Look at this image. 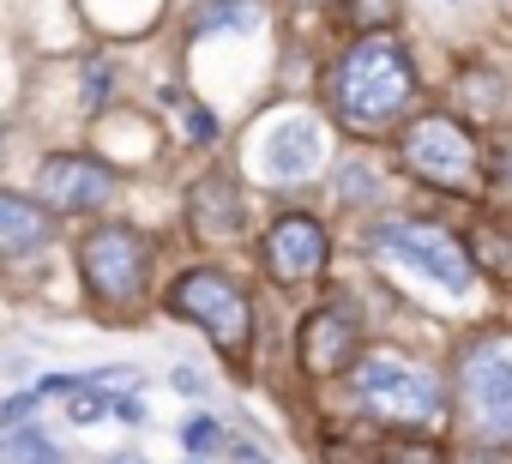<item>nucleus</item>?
Segmentation results:
<instances>
[{
    "label": "nucleus",
    "mask_w": 512,
    "mask_h": 464,
    "mask_svg": "<svg viewBox=\"0 0 512 464\" xmlns=\"http://www.w3.org/2000/svg\"><path fill=\"white\" fill-rule=\"evenodd\" d=\"M37 181H43V199L55 211H97L115 199V169L97 157H49Z\"/></svg>",
    "instance_id": "nucleus-10"
},
{
    "label": "nucleus",
    "mask_w": 512,
    "mask_h": 464,
    "mask_svg": "<svg viewBox=\"0 0 512 464\" xmlns=\"http://www.w3.org/2000/svg\"><path fill=\"white\" fill-rule=\"evenodd\" d=\"M169 308H175L181 320H193L229 362L247 356V344H253V308H247V290H241L229 272H217V266L181 272L175 290H169Z\"/></svg>",
    "instance_id": "nucleus-4"
},
{
    "label": "nucleus",
    "mask_w": 512,
    "mask_h": 464,
    "mask_svg": "<svg viewBox=\"0 0 512 464\" xmlns=\"http://www.w3.org/2000/svg\"><path fill=\"white\" fill-rule=\"evenodd\" d=\"M163 103H175V109H187V133H193L199 145H205V139H217V121H211V115H205L199 103H187L181 91H163Z\"/></svg>",
    "instance_id": "nucleus-19"
},
{
    "label": "nucleus",
    "mask_w": 512,
    "mask_h": 464,
    "mask_svg": "<svg viewBox=\"0 0 512 464\" xmlns=\"http://www.w3.org/2000/svg\"><path fill=\"white\" fill-rule=\"evenodd\" d=\"M470 260H476L488 278L512 284V229H500V223H476V229H470Z\"/></svg>",
    "instance_id": "nucleus-14"
},
{
    "label": "nucleus",
    "mask_w": 512,
    "mask_h": 464,
    "mask_svg": "<svg viewBox=\"0 0 512 464\" xmlns=\"http://www.w3.org/2000/svg\"><path fill=\"white\" fill-rule=\"evenodd\" d=\"M386 187H380V175H374V163H344V175H338V199L344 205H374Z\"/></svg>",
    "instance_id": "nucleus-15"
},
{
    "label": "nucleus",
    "mask_w": 512,
    "mask_h": 464,
    "mask_svg": "<svg viewBox=\"0 0 512 464\" xmlns=\"http://www.w3.org/2000/svg\"><path fill=\"white\" fill-rule=\"evenodd\" d=\"M181 440H187V452H217V446H223V428H217L211 416H193V422L181 428Z\"/></svg>",
    "instance_id": "nucleus-20"
},
{
    "label": "nucleus",
    "mask_w": 512,
    "mask_h": 464,
    "mask_svg": "<svg viewBox=\"0 0 512 464\" xmlns=\"http://www.w3.org/2000/svg\"><path fill=\"white\" fill-rule=\"evenodd\" d=\"M398 157L416 181H428L440 193H476L482 187V151H476V133L458 115L410 121V133L398 139Z\"/></svg>",
    "instance_id": "nucleus-5"
},
{
    "label": "nucleus",
    "mask_w": 512,
    "mask_h": 464,
    "mask_svg": "<svg viewBox=\"0 0 512 464\" xmlns=\"http://www.w3.org/2000/svg\"><path fill=\"white\" fill-rule=\"evenodd\" d=\"M115 464H139V458H115Z\"/></svg>",
    "instance_id": "nucleus-27"
},
{
    "label": "nucleus",
    "mask_w": 512,
    "mask_h": 464,
    "mask_svg": "<svg viewBox=\"0 0 512 464\" xmlns=\"http://www.w3.org/2000/svg\"><path fill=\"white\" fill-rule=\"evenodd\" d=\"M458 464H512V458H500V452H470V458H458Z\"/></svg>",
    "instance_id": "nucleus-26"
},
{
    "label": "nucleus",
    "mask_w": 512,
    "mask_h": 464,
    "mask_svg": "<svg viewBox=\"0 0 512 464\" xmlns=\"http://www.w3.org/2000/svg\"><path fill=\"white\" fill-rule=\"evenodd\" d=\"M380 248H386L398 266L434 278L440 290H458V296H464V290L476 284V260H470V248L452 242L446 229H434V223H386V229H380Z\"/></svg>",
    "instance_id": "nucleus-7"
},
{
    "label": "nucleus",
    "mask_w": 512,
    "mask_h": 464,
    "mask_svg": "<svg viewBox=\"0 0 512 464\" xmlns=\"http://www.w3.org/2000/svg\"><path fill=\"white\" fill-rule=\"evenodd\" d=\"M458 416L476 440H512V332H476L458 350Z\"/></svg>",
    "instance_id": "nucleus-2"
},
{
    "label": "nucleus",
    "mask_w": 512,
    "mask_h": 464,
    "mask_svg": "<svg viewBox=\"0 0 512 464\" xmlns=\"http://www.w3.org/2000/svg\"><path fill=\"white\" fill-rule=\"evenodd\" d=\"M326 157V133L314 115H278L260 139H253V163H260L266 181H308L314 163Z\"/></svg>",
    "instance_id": "nucleus-9"
},
{
    "label": "nucleus",
    "mask_w": 512,
    "mask_h": 464,
    "mask_svg": "<svg viewBox=\"0 0 512 464\" xmlns=\"http://www.w3.org/2000/svg\"><path fill=\"white\" fill-rule=\"evenodd\" d=\"M356 344H362V326H356V314H344V308H314L308 320H302V368L314 374V380H326V374H338L344 362H356Z\"/></svg>",
    "instance_id": "nucleus-11"
},
{
    "label": "nucleus",
    "mask_w": 512,
    "mask_h": 464,
    "mask_svg": "<svg viewBox=\"0 0 512 464\" xmlns=\"http://www.w3.org/2000/svg\"><path fill=\"white\" fill-rule=\"evenodd\" d=\"M368 464H440V452H434V446H422V440H410V446H404V440H392V446H380Z\"/></svg>",
    "instance_id": "nucleus-18"
},
{
    "label": "nucleus",
    "mask_w": 512,
    "mask_h": 464,
    "mask_svg": "<svg viewBox=\"0 0 512 464\" xmlns=\"http://www.w3.org/2000/svg\"><path fill=\"white\" fill-rule=\"evenodd\" d=\"M223 19H241V25H253V19H260V7H253V0H205V7L193 13V31H217Z\"/></svg>",
    "instance_id": "nucleus-16"
},
{
    "label": "nucleus",
    "mask_w": 512,
    "mask_h": 464,
    "mask_svg": "<svg viewBox=\"0 0 512 464\" xmlns=\"http://www.w3.org/2000/svg\"><path fill=\"white\" fill-rule=\"evenodd\" d=\"M103 410H109V404H103L97 392H85V380H79V386H73V404H67V416H73V422H97Z\"/></svg>",
    "instance_id": "nucleus-21"
},
{
    "label": "nucleus",
    "mask_w": 512,
    "mask_h": 464,
    "mask_svg": "<svg viewBox=\"0 0 512 464\" xmlns=\"http://www.w3.org/2000/svg\"><path fill=\"white\" fill-rule=\"evenodd\" d=\"M187 217H193V236L199 242H229L241 229V187L235 175H199L193 193H187Z\"/></svg>",
    "instance_id": "nucleus-12"
},
{
    "label": "nucleus",
    "mask_w": 512,
    "mask_h": 464,
    "mask_svg": "<svg viewBox=\"0 0 512 464\" xmlns=\"http://www.w3.org/2000/svg\"><path fill=\"white\" fill-rule=\"evenodd\" d=\"M31 410H37L31 392H25V398H7V404H0V422H7V428H13V422H31Z\"/></svg>",
    "instance_id": "nucleus-22"
},
{
    "label": "nucleus",
    "mask_w": 512,
    "mask_h": 464,
    "mask_svg": "<svg viewBox=\"0 0 512 464\" xmlns=\"http://www.w3.org/2000/svg\"><path fill=\"white\" fill-rule=\"evenodd\" d=\"M416 61L398 37H362L344 49V61L332 67V109L350 133H386L410 115L416 103Z\"/></svg>",
    "instance_id": "nucleus-1"
},
{
    "label": "nucleus",
    "mask_w": 512,
    "mask_h": 464,
    "mask_svg": "<svg viewBox=\"0 0 512 464\" xmlns=\"http://www.w3.org/2000/svg\"><path fill=\"white\" fill-rule=\"evenodd\" d=\"M109 410H115V416H121V422H145V404H139V398H115V404H109Z\"/></svg>",
    "instance_id": "nucleus-23"
},
{
    "label": "nucleus",
    "mask_w": 512,
    "mask_h": 464,
    "mask_svg": "<svg viewBox=\"0 0 512 464\" xmlns=\"http://www.w3.org/2000/svg\"><path fill=\"white\" fill-rule=\"evenodd\" d=\"M235 464H272V458H266L260 446H235Z\"/></svg>",
    "instance_id": "nucleus-25"
},
{
    "label": "nucleus",
    "mask_w": 512,
    "mask_h": 464,
    "mask_svg": "<svg viewBox=\"0 0 512 464\" xmlns=\"http://www.w3.org/2000/svg\"><path fill=\"white\" fill-rule=\"evenodd\" d=\"M43 242H49V217H43L25 193H7V187H0V260L37 254Z\"/></svg>",
    "instance_id": "nucleus-13"
},
{
    "label": "nucleus",
    "mask_w": 512,
    "mask_h": 464,
    "mask_svg": "<svg viewBox=\"0 0 512 464\" xmlns=\"http://www.w3.org/2000/svg\"><path fill=\"white\" fill-rule=\"evenodd\" d=\"M500 193L512 199V145H500Z\"/></svg>",
    "instance_id": "nucleus-24"
},
{
    "label": "nucleus",
    "mask_w": 512,
    "mask_h": 464,
    "mask_svg": "<svg viewBox=\"0 0 512 464\" xmlns=\"http://www.w3.org/2000/svg\"><path fill=\"white\" fill-rule=\"evenodd\" d=\"M79 272L103 308H133L145 296V278H151V242L133 223H103L79 248Z\"/></svg>",
    "instance_id": "nucleus-6"
},
{
    "label": "nucleus",
    "mask_w": 512,
    "mask_h": 464,
    "mask_svg": "<svg viewBox=\"0 0 512 464\" xmlns=\"http://www.w3.org/2000/svg\"><path fill=\"white\" fill-rule=\"evenodd\" d=\"M314 7H326V0H314Z\"/></svg>",
    "instance_id": "nucleus-28"
},
{
    "label": "nucleus",
    "mask_w": 512,
    "mask_h": 464,
    "mask_svg": "<svg viewBox=\"0 0 512 464\" xmlns=\"http://www.w3.org/2000/svg\"><path fill=\"white\" fill-rule=\"evenodd\" d=\"M356 404L380 422H398V428H428L440 416V380L434 368L398 356V350H374L356 362Z\"/></svg>",
    "instance_id": "nucleus-3"
},
{
    "label": "nucleus",
    "mask_w": 512,
    "mask_h": 464,
    "mask_svg": "<svg viewBox=\"0 0 512 464\" xmlns=\"http://www.w3.org/2000/svg\"><path fill=\"white\" fill-rule=\"evenodd\" d=\"M7 458H13V464H61V452H55V446H49L37 428L13 434V440H7Z\"/></svg>",
    "instance_id": "nucleus-17"
},
{
    "label": "nucleus",
    "mask_w": 512,
    "mask_h": 464,
    "mask_svg": "<svg viewBox=\"0 0 512 464\" xmlns=\"http://www.w3.org/2000/svg\"><path fill=\"white\" fill-rule=\"evenodd\" d=\"M326 254H332L326 223L308 217V211H284V217L266 229V242H260V260H266V272H272L278 284H314V278L326 272Z\"/></svg>",
    "instance_id": "nucleus-8"
}]
</instances>
